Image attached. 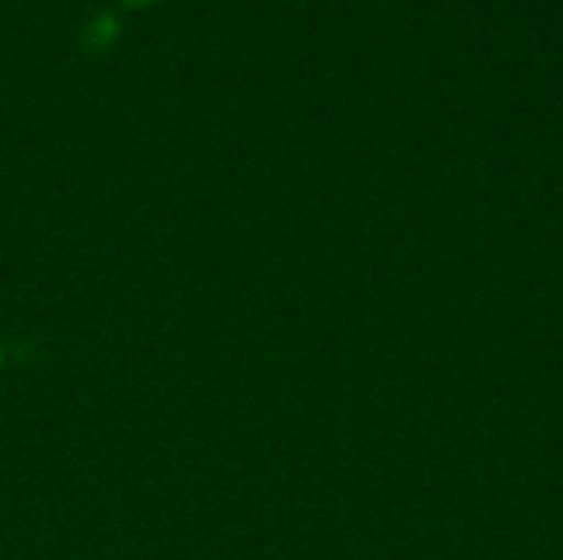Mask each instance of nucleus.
<instances>
[{
  "label": "nucleus",
  "instance_id": "1",
  "mask_svg": "<svg viewBox=\"0 0 563 560\" xmlns=\"http://www.w3.org/2000/svg\"><path fill=\"white\" fill-rule=\"evenodd\" d=\"M115 33H119V23H115L109 13H99V17H92V20H89V26H86L82 40H86V46L102 50V46H109V43L115 40Z\"/></svg>",
  "mask_w": 563,
  "mask_h": 560
},
{
  "label": "nucleus",
  "instance_id": "2",
  "mask_svg": "<svg viewBox=\"0 0 563 560\" xmlns=\"http://www.w3.org/2000/svg\"><path fill=\"white\" fill-rule=\"evenodd\" d=\"M122 3H132V7H139V3H148V0H122Z\"/></svg>",
  "mask_w": 563,
  "mask_h": 560
},
{
  "label": "nucleus",
  "instance_id": "3",
  "mask_svg": "<svg viewBox=\"0 0 563 560\" xmlns=\"http://www.w3.org/2000/svg\"><path fill=\"white\" fill-rule=\"evenodd\" d=\"M0 363H3V356H0Z\"/></svg>",
  "mask_w": 563,
  "mask_h": 560
}]
</instances>
